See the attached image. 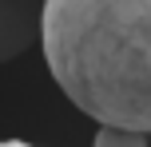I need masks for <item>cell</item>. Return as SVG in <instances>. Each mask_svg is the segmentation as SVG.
Wrapping results in <instances>:
<instances>
[{"instance_id": "7a4b0ae2", "label": "cell", "mask_w": 151, "mask_h": 147, "mask_svg": "<svg viewBox=\"0 0 151 147\" xmlns=\"http://www.w3.org/2000/svg\"><path fill=\"white\" fill-rule=\"evenodd\" d=\"M40 40V0H0V64H12Z\"/></svg>"}, {"instance_id": "3957f363", "label": "cell", "mask_w": 151, "mask_h": 147, "mask_svg": "<svg viewBox=\"0 0 151 147\" xmlns=\"http://www.w3.org/2000/svg\"><path fill=\"white\" fill-rule=\"evenodd\" d=\"M147 139H151V135L131 131V127H115V123H99V131H96V143H99V147H107V143L127 147V143H147Z\"/></svg>"}, {"instance_id": "6da1fadb", "label": "cell", "mask_w": 151, "mask_h": 147, "mask_svg": "<svg viewBox=\"0 0 151 147\" xmlns=\"http://www.w3.org/2000/svg\"><path fill=\"white\" fill-rule=\"evenodd\" d=\"M40 48L88 119L151 135V0H40Z\"/></svg>"}]
</instances>
